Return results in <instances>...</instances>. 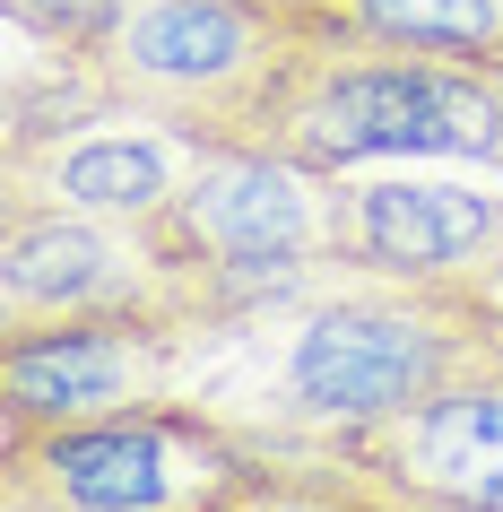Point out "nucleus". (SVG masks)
Segmentation results:
<instances>
[{
	"instance_id": "20e7f679",
	"label": "nucleus",
	"mask_w": 503,
	"mask_h": 512,
	"mask_svg": "<svg viewBox=\"0 0 503 512\" xmlns=\"http://www.w3.org/2000/svg\"><path fill=\"white\" fill-rule=\"evenodd\" d=\"M313 35L321 18L304 0H139L96 53V79L122 113L191 148H252Z\"/></svg>"
},
{
	"instance_id": "7ed1b4c3",
	"label": "nucleus",
	"mask_w": 503,
	"mask_h": 512,
	"mask_svg": "<svg viewBox=\"0 0 503 512\" xmlns=\"http://www.w3.org/2000/svg\"><path fill=\"white\" fill-rule=\"evenodd\" d=\"M252 148L295 157L313 174H356L391 157H486L503 165V79L434 53H382L339 44L321 27L313 53L295 61L278 105L261 113Z\"/></svg>"
},
{
	"instance_id": "f257e3e1",
	"label": "nucleus",
	"mask_w": 503,
	"mask_h": 512,
	"mask_svg": "<svg viewBox=\"0 0 503 512\" xmlns=\"http://www.w3.org/2000/svg\"><path fill=\"white\" fill-rule=\"evenodd\" d=\"M503 356L486 278H330L278 356L269 443H339Z\"/></svg>"
},
{
	"instance_id": "ddd939ff",
	"label": "nucleus",
	"mask_w": 503,
	"mask_h": 512,
	"mask_svg": "<svg viewBox=\"0 0 503 512\" xmlns=\"http://www.w3.org/2000/svg\"><path fill=\"white\" fill-rule=\"evenodd\" d=\"M495 79H503V61H495Z\"/></svg>"
},
{
	"instance_id": "9d476101",
	"label": "nucleus",
	"mask_w": 503,
	"mask_h": 512,
	"mask_svg": "<svg viewBox=\"0 0 503 512\" xmlns=\"http://www.w3.org/2000/svg\"><path fill=\"white\" fill-rule=\"evenodd\" d=\"M339 44H382V53H434L495 70L503 61V0H304Z\"/></svg>"
},
{
	"instance_id": "423d86ee",
	"label": "nucleus",
	"mask_w": 503,
	"mask_h": 512,
	"mask_svg": "<svg viewBox=\"0 0 503 512\" xmlns=\"http://www.w3.org/2000/svg\"><path fill=\"white\" fill-rule=\"evenodd\" d=\"M191 330L174 313H79L0 339V443L131 417L174 400V356Z\"/></svg>"
},
{
	"instance_id": "6e6552de",
	"label": "nucleus",
	"mask_w": 503,
	"mask_h": 512,
	"mask_svg": "<svg viewBox=\"0 0 503 512\" xmlns=\"http://www.w3.org/2000/svg\"><path fill=\"white\" fill-rule=\"evenodd\" d=\"M79 313H174L157 235L87 209H0V339Z\"/></svg>"
},
{
	"instance_id": "1a4fd4ad",
	"label": "nucleus",
	"mask_w": 503,
	"mask_h": 512,
	"mask_svg": "<svg viewBox=\"0 0 503 512\" xmlns=\"http://www.w3.org/2000/svg\"><path fill=\"white\" fill-rule=\"evenodd\" d=\"M0 157H9V200L0 209H87V217H122V226H157L200 148L139 122V113H105L70 139L0 148Z\"/></svg>"
},
{
	"instance_id": "f03ea898",
	"label": "nucleus",
	"mask_w": 503,
	"mask_h": 512,
	"mask_svg": "<svg viewBox=\"0 0 503 512\" xmlns=\"http://www.w3.org/2000/svg\"><path fill=\"white\" fill-rule=\"evenodd\" d=\"M183 330L252 322L269 304L313 296L330 261V174L269 148H200L183 191L148 226Z\"/></svg>"
},
{
	"instance_id": "0eeeda50",
	"label": "nucleus",
	"mask_w": 503,
	"mask_h": 512,
	"mask_svg": "<svg viewBox=\"0 0 503 512\" xmlns=\"http://www.w3.org/2000/svg\"><path fill=\"white\" fill-rule=\"evenodd\" d=\"M330 261L339 278H495L503 183L330 174Z\"/></svg>"
},
{
	"instance_id": "39448f33",
	"label": "nucleus",
	"mask_w": 503,
	"mask_h": 512,
	"mask_svg": "<svg viewBox=\"0 0 503 512\" xmlns=\"http://www.w3.org/2000/svg\"><path fill=\"white\" fill-rule=\"evenodd\" d=\"M269 443L200 400H157L131 417L61 426L35 443H0L9 512H183L209 504Z\"/></svg>"
},
{
	"instance_id": "f8f14e48",
	"label": "nucleus",
	"mask_w": 503,
	"mask_h": 512,
	"mask_svg": "<svg viewBox=\"0 0 503 512\" xmlns=\"http://www.w3.org/2000/svg\"><path fill=\"white\" fill-rule=\"evenodd\" d=\"M486 287H495V296H503V270H495V278H486Z\"/></svg>"
},
{
	"instance_id": "9b49d317",
	"label": "nucleus",
	"mask_w": 503,
	"mask_h": 512,
	"mask_svg": "<svg viewBox=\"0 0 503 512\" xmlns=\"http://www.w3.org/2000/svg\"><path fill=\"white\" fill-rule=\"evenodd\" d=\"M9 9V27L18 35H35L44 53H79V61H96L122 35V18H131L139 0H0Z\"/></svg>"
}]
</instances>
